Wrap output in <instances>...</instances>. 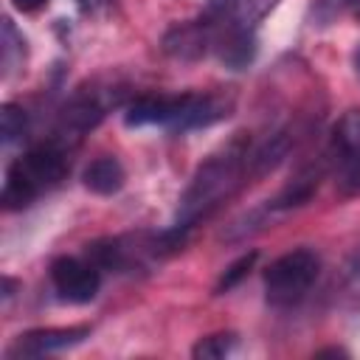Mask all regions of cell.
I'll return each mask as SVG.
<instances>
[{"label": "cell", "mask_w": 360, "mask_h": 360, "mask_svg": "<svg viewBox=\"0 0 360 360\" xmlns=\"http://www.w3.org/2000/svg\"><path fill=\"white\" fill-rule=\"evenodd\" d=\"M250 132H236L194 169L186 191L180 194L174 225L169 228L180 242H186L200 222L214 217L228 200L242 191L250 177Z\"/></svg>", "instance_id": "obj_1"}, {"label": "cell", "mask_w": 360, "mask_h": 360, "mask_svg": "<svg viewBox=\"0 0 360 360\" xmlns=\"http://www.w3.org/2000/svg\"><path fill=\"white\" fill-rule=\"evenodd\" d=\"M70 172V149L56 141H42L31 146L25 155L8 163L3 188H0V205L3 211H22L28 208L39 194L56 188Z\"/></svg>", "instance_id": "obj_2"}, {"label": "cell", "mask_w": 360, "mask_h": 360, "mask_svg": "<svg viewBox=\"0 0 360 360\" xmlns=\"http://www.w3.org/2000/svg\"><path fill=\"white\" fill-rule=\"evenodd\" d=\"M174 253L166 233L152 231H132V233H115L101 236L84 245V256L101 270V273H138L149 270L155 262Z\"/></svg>", "instance_id": "obj_3"}, {"label": "cell", "mask_w": 360, "mask_h": 360, "mask_svg": "<svg viewBox=\"0 0 360 360\" xmlns=\"http://www.w3.org/2000/svg\"><path fill=\"white\" fill-rule=\"evenodd\" d=\"M321 276V256L312 248H295L281 253L264 267V298L276 309H290L307 298Z\"/></svg>", "instance_id": "obj_4"}, {"label": "cell", "mask_w": 360, "mask_h": 360, "mask_svg": "<svg viewBox=\"0 0 360 360\" xmlns=\"http://www.w3.org/2000/svg\"><path fill=\"white\" fill-rule=\"evenodd\" d=\"M118 98H121V90H115V87H96L93 84V87L76 90L65 101V107L59 110L51 141H56L73 152L82 143V138L104 121V115L110 112V107L118 104Z\"/></svg>", "instance_id": "obj_5"}, {"label": "cell", "mask_w": 360, "mask_h": 360, "mask_svg": "<svg viewBox=\"0 0 360 360\" xmlns=\"http://www.w3.org/2000/svg\"><path fill=\"white\" fill-rule=\"evenodd\" d=\"M214 37H217V6L211 0L202 17L172 25L160 39V51L177 62H197L214 51Z\"/></svg>", "instance_id": "obj_6"}, {"label": "cell", "mask_w": 360, "mask_h": 360, "mask_svg": "<svg viewBox=\"0 0 360 360\" xmlns=\"http://www.w3.org/2000/svg\"><path fill=\"white\" fill-rule=\"evenodd\" d=\"M51 284L68 304H87L98 295L101 270L87 256H59L51 262Z\"/></svg>", "instance_id": "obj_7"}, {"label": "cell", "mask_w": 360, "mask_h": 360, "mask_svg": "<svg viewBox=\"0 0 360 360\" xmlns=\"http://www.w3.org/2000/svg\"><path fill=\"white\" fill-rule=\"evenodd\" d=\"M90 338V326H42V329H28L17 335V340L6 349V357H42L53 354L70 346H79L82 340Z\"/></svg>", "instance_id": "obj_8"}, {"label": "cell", "mask_w": 360, "mask_h": 360, "mask_svg": "<svg viewBox=\"0 0 360 360\" xmlns=\"http://www.w3.org/2000/svg\"><path fill=\"white\" fill-rule=\"evenodd\" d=\"M186 101H188V93H146V96H138L127 104L124 110V124L127 127H169L174 129L183 110H186Z\"/></svg>", "instance_id": "obj_9"}, {"label": "cell", "mask_w": 360, "mask_h": 360, "mask_svg": "<svg viewBox=\"0 0 360 360\" xmlns=\"http://www.w3.org/2000/svg\"><path fill=\"white\" fill-rule=\"evenodd\" d=\"M233 112V96L231 93H188L186 110L174 127V132H191L205 129L219 121H225Z\"/></svg>", "instance_id": "obj_10"}, {"label": "cell", "mask_w": 360, "mask_h": 360, "mask_svg": "<svg viewBox=\"0 0 360 360\" xmlns=\"http://www.w3.org/2000/svg\"><path fill=\"white\" fill-rule=\"evenodd\" d=\"M323 155H326L332 172L360 160V110H346L338 118Z\"/></svg>", "instance_id": "obj_11"}, {"label": "cell", "mask_w": 360, "mask_h": 360, "mask_svg": "<svg viewBox=\"0 0 360 360\" xmlns=\"http://www.w3.org/2000/svg\"><path fill=\"white\" fill-rule=\"evenodd\" d=\"M124 180H127V172H124V166H121V160L115 155H98L82 172L84 188L93 191V194H98V197L118 194L121 186H124Z\"/></svg>", "instance_id": "obj_12"}, {"label": "cell", "mask_w": 360, "mask_h": 360, "mask_svg": "<svg viewBox=\"0 0 360 360\" xmlns=\"http://www.w3.org/2000/svg\"><path fill=\"white\" fill-rule=\"evenodd\" d=\"M25 53H28V48H25V37L17 31V25H14L8 17H3V34H0V62H3V76H6V79H8L14 70H20V68H22Z\"/></svg>", "instance_id": "obj_13"}, {"label": "cell", "mask_w": 360, "mask_h": 360, "mask_svg": "<svg viewBox=\"0 0 360 360\" xmlns=\"http://www.w3.org/2000/svg\"><path fill=\"white\" fill-rule=\"evenodd\" d=\"M236 343H239L236 332H214V335H205L194 343L191 357L194 360H222L236 349Z\"/></svg>", "instance_id": "obj_14"}, {"label": "cell", "mask_w": 360, "mask_h": 360, "mask_svg": "<svg viewBox=\"0 0 360 360\" xmlns=\"http://www.w3.org/2000/svg\"><path fill=\"white\" fill-rule=\"evenodd\" d=\"M25 129H28L25 110L20 104H14V101L0 104V141H3V146H11V143L22 141Z\"/></svg>", "instance_id": "obj_15"}, {"label": "cell", "mask_w": 360, "mask_h": 360, "mask_svg": "<svg viewBox=\"0 0 360 360\" xmlns=\"http://www.w3.org/2000/svg\"><path fill=\"white\" fill-rule=\"evenodd\" d=\"M278 3H281V0H231V17H233L242 28L253 31Z\"/></svg>", "instance_id": "obj_16"}, {"label": "cell", "mask_w": 360, "mask_h": 360, "mask_svg": "<svg viewBox=\"0 0 360 360\" xmlns=\"http://www.w3.org/2000/svg\"><path fill=\"white\" fill-rule=\"evenodd\" d=\"M256 259H259V253H256V250H250V253L239 256L236 262H231V264L225 267V273L219 276V281H217V287H214V295H222V292L233 290V287H236V284L250 273V267L256 264Z\"/></svg>", "instance_id": "obj_17"}, {"label": "cell", "mask_w": 360, "mask_h": 360, "mask_svg": "<svg viewBox=\"0 0 360 360\" xmlns=\"http://www.w3.org/2000/svg\"><path fill=\"white\" fill-rule=\"evenodd\" d=\"M357 6H360V0H318L315 3V17L321 22H329L332 17H338L349 8H357Z\"/></svg>", "instance_id": "obj_18"}, {"label": "cell", "mask_w": 360, "mask_h": 360, "mask_svg": "<svg viewBox=\"0 0 360 360\" xmlns=\"http://www.w3.org/2000/svg\"><path fill=\"white\" fill-rule=\"evenodd\" d=\"M338 174V188L340 194H360V160L357 163H349L343 169L335 172Z\"/></svg>", "instance_id": "obj_19"}, {"label": "cell", "mask_w": 360, "mask_h": 360, "mask_svg": "<svg viewBox=\"0 0 360 360\" xmlns=\"http://www.w3.org/2000/svg\"><path fill=\"white\" fill-rule=\"evenodd\" d=\"M112 3H115V0H76L79 11H82V14H90V17H98V14L110 11Z\"/></svg>", "instance_id": "obj_20"}, {"label": "cell", "mask_w": 360, "mask_h": 360, "mask_svg": "<svg viewBox=\"0 0 360 360\" xmlns=\"http://www.w3.org/2000/svg\"><path fill=\"white\" fill-rule=\"evenodd\" d=\"M11 6H14L17 11H22V14H34V11L45 8L48 0H11Z\"/></svg>", "instance_id": "obj_21"}, {"label": "cell", "mask_w": 360, "mask_h": 360, "mask_svg": "<svg viewBox=\"0 0 360 360\" xmlns=\"http://www.w3.org/2000/svg\"><path fill=\"white\" fill-rule=\"evenodd\" d=\"M14 290H17V281L11 276H3V301H8L14 295Z\"/></svg>", "instance_id": "obj_22"}, {"label": "cell", "mask_w": 360, "mask_h": 360, "mask_svg": "<svg viewBox=\"0 0 360 360\" xmlns=\"http://www.w3.org/2000/svg\"><path fill=\"white\" fill-rule=\"evenodd\" d=\"M326 354H332V357H346L349 352L340 349V346H329V349H318V352H315V357H326Z\"/></svg>", "instance_id": "obj_23"}, {"label": "cell", "mask_w": 360, "mask_h": 360, "mask_svg": "<svg viewBox=\"0 0 360 360\" xmlns=\"http://www.w3.org/2000/svg\"><path fill=\"white\" fill-rule=\"evenodd\" d=\"M352 62H354V70L360 73V45L354 48V53H352Z\"/></svg>", "instance_id": "obj_24"}, {"label": "cell", "mask_w": 360, "mask_h": 360, "mask_svg": "<svg viewBox=\"0 0 360 360\" xmlns=\"http://www.w3.org/2000/svg\"><path fill=\"white\" fill-rule=\"evenodd\" d=\"M354 17H357V20H360V6H357V8H354Z\"/></svg>", "instance_id": "obj_25"}]
</instances>
